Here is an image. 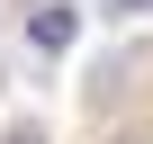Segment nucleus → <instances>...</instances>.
Masks as SVG:
<instances>
[{
  "mask_svg": "<svg viewBox=\"0 0 153 144\" xmlns=\"http://www.w3.org/2000/svg\"><path fill=\"white\" fill-rule=\"evenodd\" d=\"M72 27H81V18H72L63 0H45V9H27V45H36V54H63V45H72Z\"/></svg>",
  "mask_w": 153,
  "mask_h": 144,
  "instance_id": "1",
  "label": "nucleus"
},
{
  "mask_svg": "<svg viewBox=\"0 0 153 144\" xmlns=\"http://www.w3.org/2000/svg\"><path fill=\"white\" fill-rule=\"evenodd\" d=\"M9 144H45V126H36V117H27V126H9Z\"/></svg>",
  "mask_w": 153,
  "mask_h": 144,
  "instance_id": "2",
  "label": "nucleus"
},
{
  "mask_svg": "<svg viewBox=\"0 0 153 144\" xmlns=\"http://www.w3.org/2000/svg\"><path fill=\"white\" fill-rule=\"evenodd\" d=\"M108 9H117V18H144V9H153V0H108Z\"/></svg>",
  "mask_w": 153,
  "mask_h": 144,
  "instance_id": "3",
  "label": "nucleus"
},
{
  "mask_svg": "<svg viewBox=\"0 0 153 144\" xmlns=\"http://www.w3.org/2000/svg\"><path fill=\"white\" fill-rule=\"evenodd\" d=\"M108 144H135V135H108Z\"/></svg>",
  "mask_w": 153,
  "mask_h": 144,
  "instance_id": "4",
  "label": "nucleus"
}]
</instances>
